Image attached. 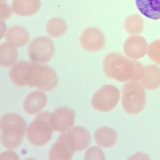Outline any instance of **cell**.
<instances>
[{"mask_svg":"<svg viewBox=\"0 0 160 160\" xmlns=\"http://www.w3.org/2000/svg\"><path fill=\"white\" fill-rule=\"evenodd\" d=\"M91 135L85 128L74 127L61 134L51 147L49 160H70L76 151L86 149L91 141Z\"/></svg>","mask_w":160,"mask_h":160,"instance_id":"6da1fadb","label":"cell"},{"mask_svg":"<svg viewBox=\"0 0 160 160\" xmlns=\"http://www.w3.org/2000/svg\"><path fill=\"white\" fill-rule=\"evenodd\" d=\"M1 139L3 146L13 149L22 142L27 128L24 120L14 113L4 115L0 119Z\"/></svg>","mask_w":160,"mask_h":160,"instance_id":"7a4b0ae2","label":"cell"},{"mask_svg":"<svg viewBox=\"0 0 160 160\" xmlns=\"http://www.w3.org/2000/svg\"><path fill=\"white\" fill-rule=\"evenodd\" d=\"M103 68L109 78L121 82L130 81L134 72L133 60L118 52L110 53L104 58Z\"/></svg>","mask_w":160,"mask_h":160,"instance_id":"3957f363","label":"cell"},{"mask_svg":"<svg viewBox=\"0 0 160 160\" xmlns=\"http://www.w3.org/2000/svg\"><path fill=\"white\" fill-rule=\"evenodd\" d=\"M122 102L127 113L137 114L144 108L146 103V92L144 87L138 82L129 81L123 85Z\"/></svg>","mask_w":160,"mask_h":160,"instance_id":"277c9868","label":"cell"},{"mask_svg":"<svg viewBox=\"0 0 160 160\" xmlns=\"http://www.w3.org/2000/svg\"><path fill=\"white\" fill-rule=\"evenodd\" d=\"M52 113L42 112L38 114L29 125L27 136L29 142L37 146H42L51 139L53 132Z\"/></svg>","mask_w":160,"mask_h":160,"instance_id":"5b68a950","label":"cell"},{"mask_svg":"<svg viewBox=\"0 0 160 160\" xmlns=\"http://www.w3.org/2000/svg\"><path fill=\"white\" fill-rule=\"evenodd\" d=\"M118 89L113 85H104L93 95L91 104L96 110L102 112H108L116 106L120 98Z\"/></svg>","mask_w":160,"mask_h":160,"instance_id":"8992f818","label":"cell"},{"mask_svg":"<svg viewBox=\"0 0 160 160\" xmlns=\"http://www.w3.org/2000/svg\"><path fill=\"white\" fill-rule=\"evenodd\" d=\"M38 63L26 61H19L11 68L9 77L12 82L19 87L25 86L33 88Z\"/></svg>","mask_w":160,"mask_h":160,"instance_id":"52a82bcc","label":"cell"},{"mask_svg":"<svg viewBox=\"0 0 160 160\" xmlns=\"http://www.w3.org/2000/svg\"><path fill=\"white\" fill-rule=\"evenodd\" d=\"M55 47L52 40L47 37L37 38L32 41L28 45V54L32 62L44 63L50 61L54 52Z\"/></svg>","mask_w":160,"mask_h":160,"instance_id":"ba28073f","label":"cell"},{"mask_svg":"<svg viewBox=\"0 0 160 160\" xmlns=\"http://www.w3.org/2000/svg\"><path fill=\"white\" fill-rule=\"evenodd\" d=\"M58 78L54 70L49 66L38 64L33 88L43 91H50L57 86Z\"/></svg>","mask_w":160,"mask_h":160,"instance_id":"9c48e42d","label":"cell"},{"mask_svg":"<svg viewBox=\"0 0 160 160\" xmlns=\"http://www.w3.org/2000/svg\"><path fill=\"white\" fill-rule=\"evenodd\" d=\"M82 48L89 52L99 51L104 47L105 39L104 35L99 29L94 27L86 28L82 32L80 37Z\"/></svg>","mask_w":160,"mask_h":160,"instance_id":"30bf717a","label":"cell"},{"mask_svg":"<svg viewBox=\"0 0 160 160\" xmlns=\"http://www.w3.org/2000/svg\"><path fill=\"white\" fill-rule=\"evenodd\" d=\"M74 111L66 107L59 108L52 113L51 124L54 131L63 132L69 129L74 122Z\"/></svg>","mask_w":160,"mask_h":160,"instance_id":"8fae6325","label":"cell"},{"mask_svg":"<svg viewBox=\"0 0 160 160\" xmlns=\"http://www.w3.org/2000/svg\"><path fill=\"white\" fill-rule=\"evenodd\" d=\"M148 48L146 40L140 36H132L125 41L123 49L125 55L132 59L142 58L146 54Z\"/></svg>","mask_w":160,"mask_h":160,"instance_id":"7c38bea8","label":"cell"},{"mask_svg":"<svg viewBox=\"0 0 160 160\" xmlns=\"http://www.w3.org/2000/svg\"><path fill=\"white\" fill-rule=\"evenodd\" d=\"M47 98L43 92L36 91L29 94L23 104L24 111L30 114H34L41 110L46 105Z\"/></svg>","mask_w":160,"mask_h":160,"instance_id":"4fadbf2b","label":"cell"},{"mask_svg":"<svg viewBox=\"0 0 160 160\" xmlns=\"http://www.w3.org/2000/svg\"><path fill=\"white\" fill-rule=\"evenodd\" d=\"M4 38L7 42L18 48L27 43L29 35L25 28L20 26L15 25L8 29L4 34Z\"/></svg>","mask_w":160,"mask_h":160,"instance_id":"5bb4252c","label":"cell"},{"mask_svg":"<svg viewBox=\"0 0 160 160\" xmlns=\"http://www.w3.org/2000/svg\"><path fill=\"white\" fill-rule=\"evenodd\" d=\"M41 6L40 0H13L12 8L13 12L22 16H28L36 13Z\"/></svg>","mask_w":160,"mask_h":160,"instance_id":"9a60e30c","label":"cell"},{"mask_svg":"<svg viewBox=\"0 0 160 160\" xmlns=\"http://www.w3.org/2000/svg\"><path fill=\"white\" fill-rule=\"evenodd\" d=\"M144 73L140 82L144 88L154 90L160 86V68L155 64L144 67Z\"/></svg>","mask_w":160,"mask_h":160,"instance_id":"2e32d148","label":"cell"},{"mask_svg":"<svg viewBox=\"0 0 160 160\" xmlns=\"http://www.w3.org/2000/svg\"><path fill=\"white\" fill-rule=\"evenodd\" d=\"M137 8L144 16L150 19H160V0H135Z\"/></svg>","mask_w":160,"mask_h":160,"instance_id":"e0dca14e","label":"cell"},{"mask_svg":"<svg viewBox=\"0 0 160 160\" xmlns=\"http://www.w3.org/2000/svg\"><path fill=\"white\" fill-rule=\"evenodd\" d=\"M117 134L112 129L106 127L97 129L94 134V138L96 143L103 148L111 147L115 143Z\"/></svg>","mask_w":160,"mask_h":160,"instance_id":"ac0fdd59","label":"cell"},{"mask_svg":"<svg viewBox=\"0 0 160 160\" xmlns=\"http://www.w3.org/2000/svg\"><path fill=\"white\" fill-rule=\"evenodd\" d=\"M0 64L4 67H8L13 64L18 57L16 48L11 44L6 42L0 45Z\"/></svg>","mask_w":160,"mask_h":160,"instance_id":"d6986e66","label":"cell"},{"mask_svg":"<svg viewBox=\"0 0 160 160\" xmlns=\"http://www.w3.org/2000/svg\"><path fill=\"white\" fill-rule=\"evenodd\" d=\"M48 34L53 38H58L64 35L67 31V26L66 22L58 18L51 19L46 27Z\"/></svg>","mask_w":160,"mask_h":160,"instance_id":"ffe728a7","label":"cell"},{"mask_svg":"<svg viewBox=\"0 0 160 160\" xmlns=\"http://www.w3.org/2000/svg\"><path fill=\"white\" fill-rule=\"evenodd\" d=\"M147 52L151 61L160 66V40H156L149 44Z\"/></svg>","mask_w":160,"mask_h":160,"instance_id":"44dd1931","label":"cell"},{"mask_svg":"<svg viewBox=\"0 0 160 160\" xmlns=\"http://www.w3.org/2000/svg\"><path fill=\"white\" fill-rule=\"evenodd\" d=\"M134 64V72L130 80L131 81H140L144 73V67L142 63L138 60L133 59Z\"/></svg>","mask_w":160,"mask_h":160,"instance_id":"7402d4cb","label":"cell"},{"mask_svg":"<svg viewBox=\"0 0 160 160\" xmlns=\"http://www.w3.org/2000/svg\"><path fill=\"white\" fill-rule=\"evenodd\" d=\"M98 158V159H104V156L102 151L98 147H91L88 149L85 154V159H92V158Z\"/></svg>","mask_w":160,"mask_h":160,"instance_id":"603a6c76","label":"cell"}]
</instances>
